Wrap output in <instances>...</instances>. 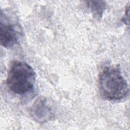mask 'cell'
I'll use <instances>...</instances> for the list:
<instances>
[{
  "instance_id": "1",
  "label": "cell",
  "mask_w": 130,
  "mask_h": 130,
  "mask_svg": "<svg viewBox=\"0 0 130 130\" xmlns=\"http://www.w3.org/2000/svg\"><path fill=\"white\" fill-rule=\"evenodd\" d=\"M98 84L101 96L110 101L121 100L128 93L127 83L117 66L105 67L99 74Z\"/></svg>"
},
{
  "instance_id": "2",
  "label": "cell",
  "mask_w": 130,
  "mask_h": 130,
  "mask_svg": "<svg viewBox=\"0 0 130 130\" xmlns=\"http://www.w3.org/2000/svg\"><path fill=\"white\" fill-rule=\"evenodd\" d=\"M36 78V73L30 66L23 61L15 60L9 68L6 83L13 93L24 95L34 88Z\"/></svg>"
},
{
  "instance_id": "3",
  "label": "cell",
  "mask_w": 130,
  "mask_h": 130,
  "mask_svg": "<svg viewBox=\"0 0 130 130\" xmlns=\"http://www.w3.org/2000/svg\"><path fill=\"white\" fill-rule=\"evenodd\" d=\"M11 15L1 11L0 36L1 45L5 48H11L16 45L21 36V31L19 23Z\"/></svg>"
},
{
  "instance_id": "4",
  "label": "cell",
  "mask_w": 130,
  "mask_h": 130,
  "mask_svg": "<svg viewBox=\"0 0 130 130\" xmlns=\"http://www.w3.org/2000/svg\"><path fill=\"white\" fill-rule=\"evenodd\" d=\"M33 119L39 123H45L54 117L52 109L46 98L40 97L34 103L30 109Z\"/></svg>"
},
{
  "instance_id": "5",
  "label": "cell",
  "mask_w": 130,
  "mask_h": 130,
  "mask_svg": "<svg viewBox=\"0 0 130 130\" xmlns=\"http://www.w3.org/2000/svg\"><path fill=\"white\" fill-rule=\"evenodd\" d=\"M87 5L90 9L94 18L100 19L102 18L106 9V3L103 1H87Z\"/></svg>"
}]
</instances>
